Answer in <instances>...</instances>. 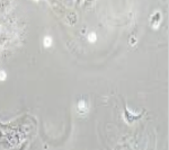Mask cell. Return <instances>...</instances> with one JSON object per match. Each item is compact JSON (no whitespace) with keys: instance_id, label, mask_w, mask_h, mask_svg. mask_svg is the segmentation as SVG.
<instances>
[{"instance_id":"8","label":"cell","mask_w":169,"mask_h":150,"mask_svg":"<svg viewBox=\"0 0 169 150\" xmlns=\"http://www.w3.org/2000/svg\"><path fill=\"white\" fill-rule=\"evenodd\" d=\"M77 1H78V4H79V2H80V0H77Z\"/></svg>"},{"instance_id":"1","label":"cell","mask_w":169,"mask_h":150,"mask_svg":"<svg viewBox=\"0 0 169 150\" xmlns=\"http://www.w3.org/2000/svg\"><path fill=\"white\" fill-rule=\"evenodd\" d=\"M160 22H161V14L160 11H157L152 17H151V23H152V27L154 30H157L160 25Z\"/></svg>"},{"instance_id":"7","label":"cell","mask_w":169,"mask_h":150,"mask_svg":"<svg viewBox=\"0 0 169 150\" xmlns=\"http://www.w3.org/2000/svg\"><path fill=\"white\" fill-rule=\"evenodd\" d=\"M135 42H137L135 37H131V39H130V44H134Z\"/></svg>"},{"instance_id":"2","label":"cell","mask_w":169,"mask_h":150,"mask_svg":"<svg viewBox=\"0 0 169 150\" xmlns=\"http://www.w3.org/2000/svg\"><path fill=\"white\" fill-rule=\"evenodd\" d=\"M78 111L80 113H86L87 112V104H86V102L80 101V102L78 103Z\"/></svg>"},{"instance_id":"4","label":"cell","mask_w":169,"mask_h":150,"mask_svg":"<svg viewBox=\"0 0 169 150\" xmlns=\"http://www.w3.org/2000/svg\"><path fill=\"white\" fill-rule=\"evenodd\" d=\"M68 20H69V23L71 24V25H75L76 22H77V15H76V13H69Z\"/></svg>"},{"instance_id":"6","label":"cell","mask_w":169,"mask_h":150,"mask_svg":"<svg viewBox=\"0 0 169 150\" xmlns=\"http://www.w3.org/2000/svg\"><path fill=\"white\" fill-rule=\"evenodd\" d=\"M6 78H7V73H6V71L0 70V81L6 80Z\"/></svg>"},{"instance_id":"5","label":"cell","mask_w":169,"mask_h":150,"mask_svg":"<svg viewBox=\"0 0 169 150\" xmlns=\"http://www.w3.org/2000/svg\"><path fill=\"white\" fill-rule=\"evenodd\" d=\"M87 39L90 42V43H95L96 42V39H97V35H96V33H89L88 35H87Z\"/></svg>"},{"instance_id":"3","label":"cell","mask_w":169,"mask_h":150,"mask_svg":"<svg viewBox=\"0 0 169 150\" xmlns=\"http://www.w3.org/2000/svg\"><path fill=\"white\" fill-rule=\"evenodd\" d=\"M52 43H53V39L51 36H45L44 39H43V45L44 47H50L52 45Z\"/></svg>"}]
</instances>
